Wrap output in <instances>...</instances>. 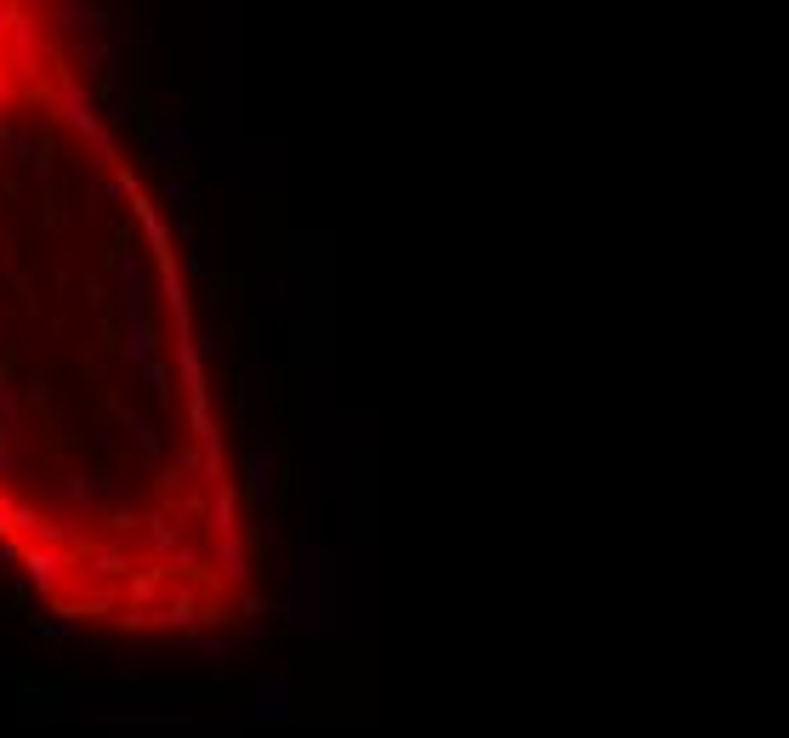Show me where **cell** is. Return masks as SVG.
<instances>
[{"label":"cell","mask_w":789,"mask_h":738,"mask_svg":"<svg viewBox=\"0 0 789 738\" xmlns=\"http://www.w3.org/2000/svg\"><path fill=\"white\" fill-rule=\"evenodd\" d=\"M57 120L69 125L74 137L86 142H97L108 131L103 125V114H97V108H91V97H86V86H80V80H74V74H57Z\"/></svg>","instance_id":"1"},{"label":"cell","mask_w":789,"mask_h":738,"mask_svg":"<svg viewBox=\"0 0 789 738\" xmlns=\"http://www.w3.org/2000/svg\"><path fill=\"white\" fill-rule=\"evenodd\" d=\"M120 347H125V358H131V369L159 364V330H154V318H148V313L125 318V324H120Z\"/></svg>","instance_id":"2"},{"label":"cell","mask_w":789,"mask_h":738,"mask_svg":"<svg viewBox=\"0 0 789 738\" xmlns=\"http://www.w3.org/2000/svg\"><path fill=\"white\" fill-rule=\"evenodd\" d=\"M250 727H284L290 721V670H279L273 682L256 693V710H250Z\"/></svg>","instance_id":"3"},{"label":"cell","mask_w":789,"mask_h":738,"mask_svg":"<svg viewBox=\"0 0 789 738\" xmlns=\"http://www.w3.org/2000/svg\"><path fill=\"white\" fill-rule=\"evenodd\" d=\"M256 443H250V506L267 511L273 506V443L262 438V426H250Z\"/></svg>","instance_id":"4"},{"label":"cell","mask_w":789,"mask_h":738,"mask_svg":"<svg viewBox=\"0 0 789 738\" xmlns=\"http://www.w3.org/2000/svg\"><path fill=\"white\" fill-rule=\"evenodd\" d=\"M23 568H29V585L40 597H52L63 585V551H52V545H23Z\"/></svg>","instance_id":"5"},{"label":"cell","mask_w":789,"mask_h":738,"mask_svg":"<svg viewBox=\"0 0 789 738\" xmlns=\"http://www.w3.org/2000/svg\"><path fill=\"white\" fill-rule=\"evenodd\" d=\"M176 375H182V392H188V404H211V392H205V364H199V347H193V335H176Z\"/></svg>","instance_id":"6"},{"label":"cell","mask_w":789,"mask_h":738,"mask_svg":"<svg viewBox=\"0 0 789 738\" xmlns=\"http://www.w3.org/2000/svg\"><path fill=\"white\" fill-rule=\"evenodd\" d=\"M182 154H188V125L182 120H159L154 131H148V159H154V165H176Z\"/></svg>","instance_id":"7"},{"label":"cell","mask_w":789,"mask_h":738,"mask_svg":"<svg viewBox=\"0 0 789 738\" xmlns=\"http://www.w3.org/2000/svg\"><path fill=\"white\" fill-rule=\"evenodd\" d=\"M205 517H211V534H216V540L239 534V489H233V483H216L211 500H205Z\"/></svg>","instance_id":"8"},{"label":"cell","mask_w":789,"mask_h":738,"mask_svg":"<svg viewBox=\"0 0 789 738\" xmlns=\"http://www.w3.org/2000/svg\"><path fill=\"white\" fill-rule=\"evenodd\" d=\"M216 580L222 585H245L250 580V545L239 540V534L216 540Z\"/></svg>","instance_id":"9"},{"label":"cell","mask_w":789,"mask_h":738,"mask_svg":"<svg viewBox=\"0 0 789 738\" xmlns=\"http://www.w3.org/2000/svg\"><path fill=\"white\" fill-rule=\"evenodd\" d=\"M12 69L18 74H35V46H40V23L29 12H12Z\"/></svg>","instance_id":"10"},{"label":"cell","mask_w":789,"mask_h":738,"mask_svg":"<svg viewBox=\"0 0 789 738\" xmlns=\"http://www.w3.org/2000/svg\"><path fill=\"white\" fill-rule=\"evenodd\" d=\"M52 23H63L69 35H80V40H97L103 35V12L97 6H74V0H63V6H52Z\"/></svg>","instance_id":"11"},{"label":"cell","mask_w":789,"mask_h":738,"mask_svg":"<svg viewBox=\"0 0 789 738\" xmlns=\"http://www.w3.org/2000/svg\"><path fill=\"white\" fill-rule=\"evenodd\" d=\"M35 137L29 131H18V125H0V165H23L29 171V159H35Z\"/></svg>","instance_id":"12"},{"label":"cell","mask_w":789,"mask_h":738,"mask_svg":"<svg viewBox=\"0 0 789 738\" xmlns=\"http://www.w3.org/2000/svg\"><path fill=\"white\" fill-rule=\"evenodd\" d=\"M148 545H154V557L165 563L171 551H182V523H176V517H165V511H159V517H148Z\"/></svg>","instance_id":"13"},{"label":"cell","mask_w":789,"mask_h":738,"mask_svg":"<svg viewBox=\"0 0 789 738\" xmlns=\"http://www.w3.org/2000/svg\"><path fill=\"white\" fill-rule=\"evenodd\" d=\"M131 211H137L142 239H148V245H154V250H171V228H165V216H159L154 205H148V199H142V194H131Z\"/></svg>","instance_id":"14"},{"label":"cell","mask_w":789,"mask_h":738,"mask_svg":"<svg viewBox=\"0 0 789 738\" xmlns=\"http://www.w3.org/2000/svg\"><path fill=\"white\" fill-rule=\"evenodd\" d=\"M193 608H199V602H193L188 591H176L165 608H154V614H148V625H165V631H188V625H193Z\"/></svg>","instance_id":"15"},{"label":"cell","mask_w":789,"mask_h":738,"mask_svg":"<svg viewBox=\"0 0 789 738\" xmlns=\"http://www.w3.org/2000/svg\"><path fill=\"white\" fill-rule=\"evenodd\" d=\"M120 574H131L125 551H97V557L86 563V580L97 585V591H108V580H120Z\"/></svg>","instance_id":"16"},{"label":"cell","mask_w":789,"mask_h":738,"mask_svg":"<svg viewBox=\"0 0 789 738\" xmlns=\"http://www.w3.org/2000/svg\"><path fill=\"white\" fill-rule=\"evenodd\" d=\"M108 727H176V733H188L193 727V716L188 710H165V716H108Z\"/></svg>","instance_id":"17"},{"label":"cell","mask_w":789,"mask_h":738,"mask_svg":"<svg viewBox=\"0 0 789 738\" xmlns=\"http://www.w3.org/2000/svg\"><path fill=\"white\" fill-rule=\"evenodd\" d=\"M159 591V568H148V574H137V580H125V614H142L148 602H154Z\"/></svg>","instance_id":"18"},{"label":"cell","mask_w":789,"mask_h":738,"mask_svg":"<svg viewBox=\"0 0 789 738\" xmlns=\"http://www.w3.org/2000/svg\"><path fill=\"white\" fill-rule=\"evenodd\" d=\"M46 398H52V369L29 364V375H23V387H18V404H46Z\"/></svg>","instance_id":"19"},{"label":"cell","mask_w":789,"mask_h":738,"mask_svg":"<svg viewBox=\"0 0 789 738\" xmlns=\"http://www.w3.org/2000/svg\"><path fill=\"white\" fill-rule=\"evenodd\" d=\"M222 358H233V341L216 330V324H205V330H199V364H222Z\"/></svg>","instance_id":"20"},{"label":"cell","mask_w":789,"mask_h":738,"mask_svg":"<svg viewBox=\"0 0 789 738\" xmlns=\"http://www.w3.org/2000/svg\"><path fill=\"white\" fill-rule=\"evenodd\" d=\"M18 421H23L18 387H6V381H0V438H12V432H18Z\"/></svg>","instance_id":"21"},{"label":"cell","mask_w":789,"mask_h":738,"mask_svg":"<svg viewBox=\"0 0 789 738\" xmlns=\"http://www.w3.org/2000/svg\"><path fill=\"white\" fill-rule=\"evenodd\" d=\"M86 69L91 74H114V40H108V35L86 40Z\"/></svg>","instance_id":"22"},{"label":"cell","mask_w":789,"mask_h":738,"mask_svg":"<svg viewBox=\"0 0 789 738\" xmlns=\"http://www.w3.org/2000/svg\"><path fill=\"white\" fill-rule=\"evenodd\" d=\"M193 648L205 653V659H216V665H222V659H233V653H239V642H228V636H216V631H193Z\"/></svg>","instance_id":"23"},{"label":"cell","mask_w":789,"mask_h":738,"mask_svg":"<svg viewBox=\"0 0 789 738\" xmlns=\"http://www.w3.org/2000/svg\"><path fill=\"white\" fill-rule=\"evenodd\" d=\"M125 426H131V443H137L142 455H159V432H154V421H142V415H131V409H125Z\"/></svg>","instance_id":"24"},{"label":"cell","mask_w":789,"mask_h":738,"mask_svg":"<svg viewBox=\"0 0 789 738\" xmlns=\"http://www.w3.org/2000/svg\"><path fill=\"white\" fill-rule=\"evenodd\" d=\"M182 477H205V460L193 455V449H188V455H176V466L159 477V489H171V483H182Z\"/></svg>","instance_id":"25"},{"label":"cell","mask_w":789,"mask_h":738,"mask_svg":"<svg viewBox=\"0 0 789 738\" xmlns=\"http://www.w3.org/2000/svg\"><path fill=\"white\" fill-rule=\"evenodd\" d=\"M188 267H193V273H205V267H211V233H205V228L188 233Z\"/></svg>","instance_id":"26"},{"label":"cell","mask_w":789,"mask_h":738,"mask_svg":"<svg viewBox=\"0 0 789 738\" xmlns=\"http://www.w3.org/2000/svg\"><path fill=\"white\" fill-rule=\"evenodd\" d=\"M97 494H103V489H97V477H86V472H74V477H69V500H74V506H86V511H91V506H97Z\"/></svg>","instance_id":"27"},{"label":"cell","mask_w":789,"mask_h":738,"mask_svg":"<svg viewBox=\"0 0 789 738\" xmlns=\"http://www.w3.org/2000/svg\"><path fill=\"white\" fill-rule=\"evenodd\" d=\"M108 120L120 125V120H131V91L125 86H114V80H108Z\"/></svg>","instance_id":"28"},{"label":"cell","mask_w":789,"mask_h":738,"mask_svg":"<svg viewBox=\"0 0 789 738\" xmlns=\"http://www.w3.org/2000/svg\"><path fill=\"white\" fill-rule=\"evenodd\" d=\"M222 619H228V614H222V602H199V608H193V625H199V636L216 631Z\"/></svg>","instance_id":"29"},{"label":"cell","mask_w":789,"mask_h":738,"mask_svg":"<svg viewBox=\"0 0 789 738\" xmlns=\"http://www.w3.org/2000/svg\"><path fill=\"white\" fill-rule=\"evenodd\" d=\"M267 614H279V602H267L262 591H245V619H267Z\"/></svg>","instance_id":"30"},{"label":"cell","mask_w":789,"mask_h":738,"mask_svg":"<svg viewBox=\"0 0 789 738\" xmlns=\"http://www.w3.org/2000/svg\"><path fill=\"white\" fill-rule=\"evenodd\" d=\"M97 489H103L108 500H125V477L120 472H97Z\"/></svg>","instance_id":"31"},{"label":"cell","mask_w":789,"mask_h":738,"mask_svg":"<svg viewBox=\"0 0 789 738\" xmlns=\"http://www.w3.org/2000/svg\"><path fill=\"white\" fill-rule=\"evenodd\" d=\"M29 176H35V182H52V176H57L52 154H35V159H29Z\"/></svg>","instance_id":"32"},{"label":"cell","mask_w":789,"mask_h":738,"mask_svg":"<svg viewBox=\"0 0 789 738\" xmlns=\"http://www.w3.org/2000/svg\"><path fill=\"white\" fill-rule=\"evenodd\" d=\"M188 182H176V176H165V205H188Z\"/></svg>","instance_id":"33"},{"label":"cell","mask_w":789,"mask_h":738,"mask_svg":"<svg viewBox=\"0 0 789 738\" xmlns=\"http://www.w3.org/2000/svg\"><path fill=\"white\" fill-rule=\"evenodd\" d=\"M23 472V460L12 455V449H6V443H0V477H18Z\"/></svg>","instance_id":"34"},{"label":"cell","mask_w":789,"mask_h":738,"mask_svg":"<svg viewBox=\"0 0 789 738\" xmlns=\"http://www.w3.org/2000/svg\"><path fill=\"white\" fill-rule=\"evenodd\" d=\"M86 301H91V307H103V301H108V284H103V279H86Z\"/></svg>","instance_id":"35"},{"label":"cell","mask_w":789,"mask_h":738,"mask_svg":"<svg viewBox=\"0 0 789 738\" xmlns=\"http://www.w3.org/2000/svg\"><path fill=\"white\" fill-rule=\"evenodd\" d=\"M108 528H114V534H125V528H137V517H131V511H114V517H108Z\"/></svg>","instance_id":"36"},{"label":"cell","mask_w":789,"mask_h":738,"mask_svg":"<svg viewBox=\"0 0 789 738\" xmlns=\"http://www.w3.org/2000/svg\"><path fill=\"white\" fill-rule=\"evenodd\" d=\"M0 563H23V545L18 540H0Z\"/></svg>","instance_id":"37"},{"label":"cell","mask_w":789,"mask_h":738,"mask_svg":"<svg viewBox=\"0 0 789 738\" xmlns=\"http://www.w3.org/2000/svg\"><path fill=\"white\" fill-rule=\"evenodd\" d=\"M80 364H86V375H91V381H103V375H108V369H103V358H97V352H86Z\"/></svg>","instance_id":"38"},{"label":"cell","mask_w":789,"mask_h":738,"mask_svg":"<svg viewBox=\"0 0 789 738\" xmlns=\"http://www.w3.org/2000/svg\"><path fill=\"white\" fill-rule=\"evenodd\" d=\"M142 375H148V387H154V392H165V364H148Z\"/></svg>","instance_id":"39"},{"label":"cell","mask_w":789,"mask_h":738,"mask_svg":"<svg viewBox=\"0 0 789 738\" xmlns=\"http://www.w3.org/2000/svg\"><path fill=\"white\" fill-rule=\"evenodd\" d=\"M46 636H52V642H69L74 625H69V619H57V625H46Z\"/></svg>","instance_id":"40"},{"label":"cell","mask_w":789,"mask_h":738,"mask_svg":"<svg viewBox=\"0 0 789 738\" xmlns=\"http://www.w3.org/2000/svg\"><path fill=\"white\" fill-rule=\"evenodd\" d=\"M6 97H12V80H6V63H0V103H6Z\"/></svg>","instance_id":"41"},{"label":"cell","mask_w":789,"mask_h":738,"mask_svg":"<svg viewBox=\"0 0 789 738\" xmlns=\"http://www.w3.org/2000/svg\"><path fill=\"white\" fill-rule=\"evenodd\" d=\"M6 528H12V511H6V500H0V534H6Z\"/></svg>","instance_id":"42"}]
</instances>
